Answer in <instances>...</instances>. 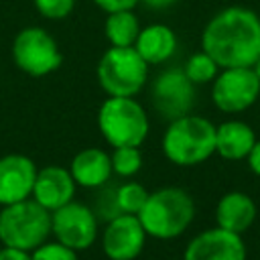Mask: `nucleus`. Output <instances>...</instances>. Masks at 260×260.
Listing matches in <instances>:
<instances>
[{
	"label": "nucleus",
	"mask_w": 260,
	"mask_h": 260,
	"mask_svg": "<svg viewBox=\"0 0 260 260\" xmlns=\"http://www.w3.org/2000/svg\"><path fill=\"white\" fill-rule=\"evenodd\" d=\"M138 2L146 4V6H148V8H152V10H162V8L173 6L177 0H138Z\"/></svg>",
	"instance_id": "29"
},
{
	"label": "nucleus",
	"mask_w": 260,
	"mask_h": 260,
	"mask_svg": "<svg viewBox=\"0 0 260 260\" xmlns=\"http://www.w3.org/2000/svg\"><path fill=\"white\" fill-rule=\"evenodd\" d=\"M51 234L77 252L87 250L98 238V217L91 207L69 201L51 211Z\"/></svg>",
	"instance_id": "9"
},
{
	"label": "nucleus",
	"mask_w": 260,
	"mask_h": 260,
	"mask_svg": "<svg viewBox=\"0 0 260 260\" xmlns=\"http://www.w3.org/2000/svg\"><path fill=\"white\" fill-rule=\"evenodd\" d=\"M75 195V181L69 173V169L51 165L41 171H37L35 187H32V199L41 203L45 209L55 211L61 205L73 201Z\"/></svg>",
	"instance_id": "14"
},
{
	"label": "nucleus",
	"mask_w": 260,
	"mask_h": 260,
	"mask_svg": "<svg viewBox=\"0 0 260 260\" xmlns=\"http://www.w3.org/2000/svg\"><path fill=\"white\" fill-rule=\"evenodd\" d=\"M32 260H77V250L61 242H43L30 252Z\"/></svg>",
	"instance_id": "23"
},
{
	"label": "nucleus",
	"mask_w": 260,
	"mask_h": 260,
	"mask_svg": "<svg viewBox=\"0 0 260 260\" xmlns=\"http://www.w3.org/2000/svg\"><path fill=\"white\" fill-rule=\"evenodd\" d=\"M246 160H248V167H250V171H252L256 177H260V140H258V138H256V142H254L252 150L248 152Z\"/></svg>",
	"instance_id": "28"
},
{
	"label": "nucleus",
	"mask_w": 260,
	"mask_h": 260,
	"mask_svg": "<svg viewBox=\"0 0 260 260\" xmlns=\"http://www.w3.org/2000/svg\"><path fill=\"white\" fill-rule=\"evenodd\" d=\"M201 49L219 65L252 67L260 57V16L246 6H228L205 24Z\"/></svg>",
	"instance_id": "1"
},
{
	"label": "nucleus",
	"mask_w": 260,
	"mask_h": 260,
	"mask_svg": "<svg viewBox=\"0 0 260 260\" xmlns=\"http://www.w3.org/2000/svg\"><path fill=\"white\" fill-rule=\"evenodd\" d=\"M98 128L112 146H140L148 136V118L134 98L108 95L98 110Z\"/></svg>",
	"instance_id": "5"
},
{
	"label": "nucleus",
	"mask_w": 260,
	"mask_h": 260,
	"mask_svg": "<svg viewBox=\"0 0 260 260\" xmlns=\"http://www.w3.org/2000/svg\"><path fill=\"white\" fill-rule=\"evenodd\" d=\"M112 158V171L118 177H132L142 167V154L138 146H114Z\"/></svg>",
	"instance_id": "22"
},
{
	"label": "nucleus",
	"mask_w": 260,
	"mask_h": 260,
	"mask_svg": "<svg viewBox=\"0 0 260 260\" xmlns=\"http://www.w3.org/2000/svg\"><path fill=\"white\" fill-rule=\"evenodd\" d=\"M12 59L16 67L30 77H45L63 63L55 39L41 26H26L14 37Z\"/></svg>",
	"instance_id": "7"
},
{
	"label": "nucleus",
	"mask_w": 260,
	"mask_h": 260,
	"mask_svg": "<svg viewBox=\"0 0 260 260\" xmlns=\"http://www.w3.org/2000/svg\"><path fill=\"white\" fill-rule=\"evenodd\" d=\"M146 244V232L132 213H120L108 221L102 234V248L110 260H134Z\"/></svg>",
	"instance_id": "11"
},
{
	"label": "nucleus",
	"mask_w": 260,
	"mask_h": 260,
	"mask_svg": "<svg viewBox=\"0 0 260 260\" xmlns=\"http://www.w3.org/2000/svg\"><path fill=\"white\" fill-rule=\"evenodd\" d=\"M35 6L45 18L59 20L71 14L75 0H35Z\"/></svg>",
	"instance_id": "25"
},
{
	"label": "nucleus",
	"mask_w": 260,
	"mask_h": 260,
	"mask_svg": "<svg viewBox=\"0 0 260 260\" xmlns=\"http://www.w3.org/2000/svg\"><path fill=\"white\" fill-rule=\"evenodd\" d=\"M146 197H148V191L136 181H128V183H122L116 187V201H118L120 213L136 215L142 209Z\"/></svg>",
	"instance_id": "21"
},
{
	"label": "nucleus",
	"mask_w": 260,
	"mask_h": 260,
	"mask_svg": "<svg viewBox=\"0 0 260 260\" xmlns=\"http://www.w3.org/2000/svg\"><path fill=\"white\" fill-rule=\"evenodd\" d=\"M260 95V81L252 67H225L211 85V100L217 110L238 114L256 104Z\"/></svg>",
	"instance_id": "8"
},
{
	"label": "nucleus",
	"mask_w": 260,
	"mask_h": 260,
	"mask_svg": "<svg viewBox=\"0 0 260 260\" xmlns=\"http://www.w3.org/2000/svg\"><path fill=\"white\" fill-rule=\"evenodd\" d=\"M256 203L254 199L244 191H230L225 193L215 207V221L219 228L244 234L248 228H252L256 219Z\"/></svg>",
	"instance_id": "16"
},
{
	"label": "nucleus",
	"mask_w": 260,
	"mask_h": 260,
	"mask_svg": "<svg viewBox=\"0 0 260 260\" xmlns=\"http://www.w3.org/2000/svg\"><path fill=\"white\" fill-rule=\"evenodd\" d=\"M51 211L32 197L2 205L0 211V242L10 248L32 252L49 240Z\"/></svg>",
	"instance_id": "4"
},
{
	"label": "nucleus",
	"mask_w": 260,
	"mask_h": 260,
	"mask_svg": "<svg viewBox=\"0 0 260 260\" xmlns=\"http://www.w3.org/2000/svg\"><path fill=\"white\" fill-rule=\"evenodd\" d=\"M69 173L75 181V185H81L85 189H100L108 185L112 177V158L102 148H83L79 150L69 167Z\"/></svg>",
	"instance_id": "15"
},
{
	"label": "nucleus",
	"mask_w": 260,
	"mask_h": 260,
	"mask_svg": "<svg viewBox=\"0 0 260 260\" xmlns=\"http://www.w3.org/2000/svg\"><path fill=\"white\" fill-rule=\"evenodd\" d=\"M162 152L177 167H195L215 152V124L203 116L185 114L169 122Z\"/></svg>",
	"instance_id": "3"
},
{
	"label": "nucleus",
	"mask_w": 260,
	"mask_h": 260,
	"mask_svg": "<svg viewBox=\"0 0 260 260\" xmlns=\"http://www.w3.org/2000/svg\"><path fill=\"white\" fill-rule=\"evenodd\" d=\"M37 167L24 154L0 156V205H10L32 195Z\"/></svg>",
	"instance_id": "13"
},
{
	"label": "nucleus",
	"mask_w": 260,
	"mask_h": 260,
	"mask_svg": "<svg viewBox=\"0 0 260 260\" xmlns=\"http://www.w3.org/2000/svg\"><path fill=\"white\" fill-rule=\"evenodd\" d=\"M93 213H95V217H102L106 221L120 215V207H118V201H116V187H108L98 195Z\"/></svg>",
	"instance_id": "24"
},
{
	"label": "nucleus",
	"mask_w": 260,
	"mask_h": 260,
	"mask_svg": "<svg viewBox=\"0 0 260 260\" xmlns=\"http://www.w3.org/2000/svg\"><path fill=\"white\" fill-rule=\"evenodd\" d=\"M252 69H254V73H256V77H258V81H260V57L256 59V63L252 65Z\"/></svg>",
	"instance_id": "30"
},
{
	"label": "nucleus",
	"mask_w": 260,
	"mask_h": 260,
	"mask_svg": "<svg viewBox=\"0 0 260 260\" xmlns=\"http://www.w3.org/2000/svg\"><path fill=\"white\" fill-rule=\"evenodd\" d=\"M104 32L112 47H134L140 24L132 10H118L108 14Z\"/></svg>",
	"instance_id": "19"
},
{
	"label": "nucleus",
	"mask_w": 260,
	"mask_h": 260,
	"mask_svg": "<svg viewBox=\"0 0 260 260\" xmlns=\"http://www.w3.org/2000/svg\"><path fill=\"white\" fill-rule=\"evenodd\" d=\"M134 49L148 65L165 63L177 51V35L167 24H150L140 28Z\"/></svg>",
	"instance_id": "18"
},
{
	"label": "nucleus",
	"mask_w": 260,
	"mask_h": 260,
	"mask_svg": "<svg viewBox=\"0 0 260 260\" xmlns=\"http://www.w3.org/2000/svg\"><path fill=\"white\" fill-rule=\"evenodd\" d=\"M256 142L250 124L242 120H228L215 126V152L225 160H242Z\"/></svg>",
	"instance_id": "17"
},
{
	"label": "nucleus",
	"mask_w": 260,
	"mask_h": 260,
	"mask_svg": "<svg viewBox=\"0 0 260 260\" xmlns=\"http://www.w3.org/2000/svg\"><path fill=\"white\" fill-rule=\"evenodd\" d=\"M183 71L187 73V77H189L195 85H201V83H209V81L215 79V75L219 73V65L201 49L199 53H193V55L187 59Z\"/></svg>",
	"instance_id": "20"
},
{
	"label": "nucleus",
	"mask_w": 260,
	"mask_h": 260,
	"mask_svg": "<svg viewBox=\"0 0 260 260\" xmlns=\"http://www.w3.org/2000/svg\"><path fill=\"white\" fill-rule=\"evenodd\" d=\"M146 236L156 240L179 238L195 217V201L181 187H162L148 193L142 209L136 213Z\"/></svg>",
	"instance_id": "2"
},
{
	"label": "nucleus",
	"mask_w": 260,
	"mask_h": 260,
	"mask_svg": "<svg viewBox=\"0 0 260 260\" xmlns=\"http://www.w3.org/2000/svg\"><path fill=\"white\" fill-rule=\"evenodd\" d=\"M0 260H32V258H30V252H26V250L2 246L0 248Z\"/></svg>",
	"instance_id": "27"
},
{
	"label": "nucleus",
	"mask_w": 260,
	"mask_h": 260,
	"mask_svg": "<svg viewBox=\"0 0 260 260\" xmlns=\"http://www.w3.org/2000/svg\"><path fill=\"white\" fill-rule=\"evenodd\" d=\"M95 73L108 95L134 98L146 83L148 63L134 47H110L102 55Z\"/></svg>",
	"instance_id": "6"
},
{
	"label": "nucleus",
	"mask_w": 260,
	"mask_h": 260,
	"mask_svg": "<svg viewBox=\"0 0 260 260\" xmlns=\"http://www.w3.org/2000/svg\"><path fill=\"white\" fill-rule=\"evenodd\" d=\"M183 260H246V244L242 234L217 225L197 234L187 244Z\"/></svg>",
	"instance_id": "12"
},
{
	"label": "nucleus",
	"mask_w": 260,
	"mask_h": 260,
	"mask_svg": "<svg viewBox=\"0 0 260 260\" xmlns=\"http://www.w3.org/2000/svg\"><path fill=\"white\" fill-rule=\"evenodd\" d=\"M104 12H118V10H132L138 0H93Z\"/></svg>",
	"instance_id": "26"
},
{
	"label": "nucleus",
	"mask_w": 260,
	"mask_h": 260,
	"mask_svg": "<svg viewBox=\"0 0 260 260\" xmlns=\"http://www.w3.org/2000/svg\"><path fill=\"white\" fill-rule=\"evenodd\" d=\"M152 106L156 114L165 120H175L191 114L195 104V83L187 77L183 69H167L152 83Z\"/></svg>",
	"instance_id": "10"
}]
</instances>
